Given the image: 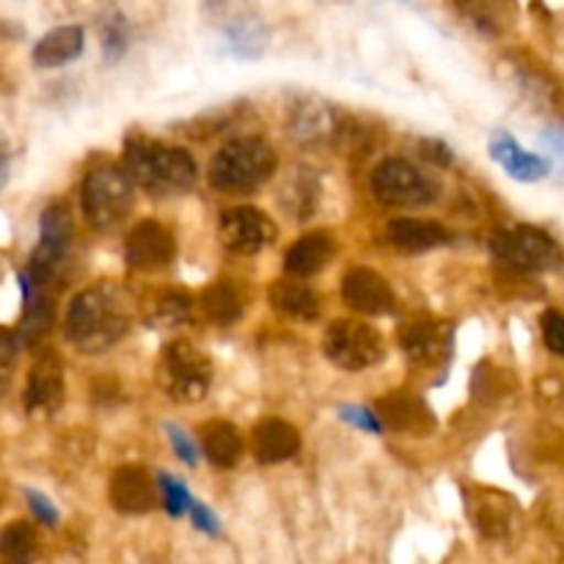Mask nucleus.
<instances>
[{
	"mask_svg": "<svg viewBox=\"0 0 564 564\" xmlns=\"http://www.w3.org/2000/svg\"><path fill=\"white\" fill-rule=\"evenodd\" d=\"M130 330V303L124 290L110 281L77 292L64 317V334L80 352H105Z\"/></svg>",
	"mask_w": 564,
	"mask_h": 564,
	"instance_id": "1",
	"label": "nucleus"
},
{
	"mask_svg": "<svg viewBox=\"0 0 564 564\" xmlns=\"http://www.w3.org/2000/svg\"><path fill=\"white\" fill-rule=\"evenodd\" d=\"M124 169L138 187L158 198L185 196L198 180V165L191 152L158 141L127 143Z\"/></svg>",
	"mask_w": 564,
	"mask_h": 564,
	"instance_id": "2",
	"label": "nucleus"
},
{
	"mask_svg": "<svg viewBox=\"0 0 564 564\" xmlns=\"http://www.w3.org/2000/svg\"><path fill=\"white\" fill-rule=\"evenodd\" d=\"M275 169H279V160L270 143H264L262 138H240L213 154L207 180L213 191L242 196L273 180Z\"/></svg>",
	"mask_w": 564,
	"mask_h": 564,
	"instance_id": "3",
	"label": "nucleus"
},
{
	"mask_svg": "<svg viewBox=\"0 0 564 564\" xmlns=\"http://www.w3.org/2000/svg\"><path fill=\"white\" fill-rule=\"evenodd\" d=\"M135 182L124 165H94L83 180V215L97 231H113L124 224L135 202Z\"/></svg>",
	"mask_w": 564,
	"mask_h": 564,
	"instance_id": "4",
	"label": "nucleus"
},
{
	"mask_svg": "<svg viewBox=\"0 0 564 564\" xmlns=\"http://www.w3.org/2000/svg\"><path fill=\"white\" fill-rule=\"evenodd\" d=\"M72 237H75V224H72L69 207L64 202L47 204L39 218V246L31 253V262L22 270V275L31 284L53 290V284L64 273Z\"/></svg>",
	"mask_w": 564,
	"mask_h": 564,
	"instance_id": "5",
	"label": "nucleus"
},
{
	"mask_svg": "<svg viewBox=\"0 0 564 564\" xmlns=\"http://www.w3.org/2000/svg\"><path fill=\"white\" fill-rule=\"evenodd\" d=\"M160 386L176 402H198L213 383V361L191 341H171L160 356Z\"/></svg>",
	"mask_w": 564,
	"mask_h": 564,
	"instance_id": "6",
	"label": "nucleus"
},
{
	"mask_svg": "<svg viewBox=\"0 0 564 564\" xmlns=\"http://www.w3.org/2000/svg\"><path fill=\"white\" fill-rule=\"evenodd\" d=\"M323 352L334 367L345 372H364L383 364L386 339L378 328L358 319H336L323 336Z\"/></svg>",
	"mask_w": 564,
	"mask_h": 564,
	"instance_id": "7",
	"label": "nucleus"
},
{
	"mask_svg": "<svg viewBox=\"0 0 564 564\" xmlns=\"http://www.w3.org/2000/svg\"><path fill=\"white\" fill-rule=\"evenodd\" d=\"M372 193L380 204L394 209H416L427 207L438 198L435 182L402 158H389L375 169Z\"/></svg>",
	"mask_w": 564,
	"mask_h": 564,
	"instance_id": "8",
	"label": "nucleus"
},
{
	"mask_svg": "<svg viewBox=\"0 0 564 564\" xmlns=\"http://www.w3.org/2000/svg\"><path fill=\"white\" fill-rule=\"evenodd\" d=\"M494 253L501 262L523 273H549V270L562 268L564 262L560 242L534 226L501 231L494 240Z\"/></svg>",
	"mask_w": 564,
	"mask_h": 564,
	"instance_id": "9",
	"label": "nucleus"
},
{
	"mask_svg": "<svg viewBox=\"0 0 564 564\" xmlns=\"http://www.w3.org/2000/svg\"><path fill=\"white\" fill-rule=\"evenodd\" d=\"M273 220L253 207H235L226 209L218 220V240L226 251L240 253V257H253V253L264 251L275 242Z\"/></svg>",
	"mask_w": 564,
	"mask_h": 564,
	"instance_id": "10",
	"label": "nucleus"
},
{
	"mask_svg": "<svg viewBox=\"0 0 564 564\" xmlns=\"http://www.w3.org/2000/svg\"><path fill=\"white\" fill-rule=\"evenodd\" d=\"M66 380H64V361L58 352L47 350L33 361L31 375L25 386V411L28 416L47 419L55 416L64 405Z\"/></svg>",
	"mask_w": 564,
	"mask_h": 564,
	"instance_id": "11",
	"label": "nucleus"
},
{
	"mask_svg": "<svg viewBox=\"0 0 564 564\" xmlns=\"http://www.w3.org/2000/svg\"><path fill=\"white\" fill-rule=\"evenodd\" d=\"M174 235L158 220H141L124 240V262L130 270H160L174 262Z\"/></svg>",
	"mask_w": 564,
	"mask_h": 564,
	"instance_id": "12",
	"label": "nucleus"
},
{
	"mask_svg": "<svg viewBox=\"0 0 564 564\" xmlns=\"http://www.w3.org/2000/svg\"><path fill=\"white\" fill-rule=\"evenodd\" d=\"M341 301L358 314H389L397 306V295L389 286V281L369 268L347 270L345 281H341Z\"/></svg>",
	"mask_w": 564,
	"mask_h": 564,
	"instance_id": "13",
	"label": "nucleus"
},
{
	"mask_svg": "<svg viewBox=\"0 0 564 564\" xmlns=\"http://www.w3.org/2000/svg\"><path fill=\"white\" fill-rule=\"evenodd\" d=\"M110 505L124 516H147L158 507L154 479L141 466H121L110 477Z\"/></svg>",
	"mask_w": 564,
	"mask_h": 564,
	"instance_id": "14",
	"label": "nucleus"
},
{
	"mask_svg": "<svg viewBox=\"0 0 564 564\" xmlns=\"http://www.w3.org/2000/svg\"><path fill=\"white\" fill-rule=\"evenodd\" d=\"M490 158L518 182H540L551 174V160L521 149L507 130H496L490 135Z\"/></svg>",
	"mask_w": 564,
	"mask_h": 564,
	"instance_id": "15",
	"label": "nucleus"
},
{
	"mask_svg": "<svg viewBox=\"0 0 564 564\" xmlns=\"http://www.w3.org/2000/svg\"><path fill=\"white\" fill-rule=\"evenodd\" d=\"M251 452L262 466L292 460L301 452V433L284 419H264L253 427Z\"/></svg>",
	"mask_w": 564,
	"mask_h": 564,
	"instance_id": "16",
	"label": "nucleus"
},
{
	"mask_svg": "<svg viewBox=\"0 0 564 564\" xmlns=\"http://www.w3.org/2000/svg\"><path fill=\"white\" fill-rule=\"evenodd\" d=\"M378 411L380 422L386 427L397 430V433H408V435H424L435 427L433 416H430L427 408L411 394H389L375 405Z\"/></svg>",
	"mask_w": 564,
	"mask_h": 564,
	"instance_id": "17",
	"label": "nucleus"
},
{
	"mask_svg": "<svg viewBox=\"0 0 564 564\" xmlns=\"http://www.w3.org/2000/svg\"><path fill=\"white\" fill-rule=\"evenodd\" d=\"M334 235H330V231H312V235L301 237V240L286 251L284 268L286 273L295 275V279H308V275L319 273V270L334 259Z\"/></svg>",
	"mask_w": 564,
	"mask_h": 564,
	"instance_id": "18",
	"label": "nucleus"
},
{
	"mask_svg": "<svg viewBox=\"0 0 564 564\" xmlns=\"http://www.w3.org/2000/svg\"><path fill=\"white\" fill-rule=\"evenodd\" d=\"M83 47H86V36H83L80 25H61L44 33L33 47V64L42 69H55V66L72 64L80 58Z\"/></svg>",
	"mask_w": 564,
	"mask_h": 564,
	"instance_id": "19",
	"label": "nucleus"
},
{
	"mask_svg": "<svg viewBox=\"0 0 564 564\" xmlns=\"http://www.w3.org/2000/svg\"><path fill=\"white\" fill-rule=\"evenodd\" d=\"M270 306L281 314V317L301 319V323H312L319 317V301L317 292L308 284L295 279H281L270 286Z\"/></svg>",
	"mask_w": 564,
	"mask_h": 564,
	"instance_id": "20",
	"label": "nucleus"
},
{
	"mask_svg": "<svg viewBox=\"0 0 564 564\" xmlns=\"http://www.w3.org/2000/svg\"><path fill=\"white\" fill-rule=\"evenodd\" d=\"M389 240L405 251H433L452 240V231L435 220L422 218H394L389 224Z\"/></svg>",
	"mask_w": 564,
	"mask_h": 564,
	"instance_id": "21",
	"label": "nucleus"
},
{
	"mask_svg": "<svg viewBox=\"0 0 564 564\" xmlns=\"http://www.w3.org/2000/svg\"><path fill=\"white\" fill-rule=\"evenodd\" d=\"M202 452L218 468H235L242 457L240 430L229 422H207L202 427Z\"/></svg>",
	"mask_w": 564,
	"mask_h": 564,
	"instance_id": "22",
	"label": "nucleus"
},
{
	"mask_svg": "<svg viewBox=\"0 0 564 564\" xmlns=\"http://www.w3.org/2000/svg\"><path fill=\"white\" fill-rule=\"evenodd\" d=\"M204 317L215 325H231L242 317V292L229 281H215L202 292Z\"/></svg>",
	"mask_w": 564,
	"mask_h": 564,
	"instance_id": "23",
	"label": "nucleus"
},
{
	"mask_svg": "<svg viewBox=\"0 0 564 564\" xmlns=\"http://www.w3.org/2000/svg\"><path fill=\"white\" fill-rule=\"evenodd\" d=\"M402 350L408 352L413 364H433L441 358V350H444V336H441V328L430 319H419V323H411L402 334Z\"/></svg>",
	"mask_w": 564,
	"mask_h": 564,
	"instance_id": "24",
	"label": "nucleus"
},
{
	"mask_svg": "<svg viewBox=\"0 0 564 564\" xmlns=\"http://www.w3.org/2000/svg\"><path fill=\"white\" fill-rule=\"evenodd\" d=\"M39 551V534L31 523L17 521L0 529V562H31Z\"/></svg>",
	"mask_w": 564,
	"mask_h": 564,
	"instance_id": "25",
	"label": "nucleus"
},
{
	"mask_svg": "<svg viewBox=\"0 0 564 564\" xmlns=\"http://www.w3.org/2000/svg\"><path fill=\"white\" fill-rule=\"evenodd\" d=\"M158 482H160V494H163V505L165 510H169V516L182 518L185 512H191L193 496L191 490L185 488V482H180V479L171 477V474H160Z\"/></svg>",
	"mask_w": 564,
	"mask_h": 564,
	"instance_id": "26",
	"label": "nucleus"
},
{
	"mask_svg": "<svg viewBox=\"0 0 564 564\" xmlns=\"http://www.w3.org/2000/svg\"><path fill=\"white\" fill-rule=\"evenodd\" d=\"M17 358H20V339L11 334H0V400L11 389V380L17 372Z\"/></svg>",
	"mask_w": 564,
	"mask_h": 564,
	"instance_id": "27",
	"label": "nucleus"
},
{
	"mask_svg": "<svg viewBox=\"0 0 564 564\" xmlns=\"http://www.w3.org/2000/svg\"><path fill=\"white\" fill-rule=\"evenodd\" d=\"M191 317V301L180 292H169L158 303V319L165 325H180L182 319Z\"/></svg>",
	"mask_w": 564,
	"mask_h": 564,
	"instance_id": "28",
	"label": "nucleus"
},
{
	"mask_svg": "<svg viewBox=\"0 0 564 564\" xmlns=\"http://www.w3.org/2000/svg\"><path fill=\"white\" fill-rule=\"evenodd\" d=\"M165 433H169L171 446H174V455L180 457L185 466H196L198 457L204 455V452L196 446V441H193L191 435L180 427V424H165Z\"/></svg>",
	"mask_w": 564,
	"mask_h": 564,
	"instance_id": "29",
	"label": "nucleus"
},
{
	"mask_svg": "<svg viewBox=\"0 0 564 564\" xmlns=\"http://www.w3.org/2000/svg\"><path fill=\"white\" fill-rule=\"evenodd\" d=\"M543 341L551 352L564 356V312L560 308H551L543 314Z\"/></svg>",
	"mask_w": 564,
	"mask_h": 564,
	"instance_id": "30",
	"label": "nucleus"
},
{
	"mask_svg": "<svg viewBox=\"0 0 564 564\" xmlns=\"http://www.w3.org/2000/svg\"><path fill=\"white\" fill-rule=\"evenodd\" d=\"M339 416L345 419V422L356 424V427L367 430V433H375V435H380V433H383V430H386V424L380 422L378 411H372V408H361V405H347V408H341V411H339Z\"/></svg>",
	"mask_w": 564,
	"mask_h": 564,
	"instance_id": "31",
	"label": "nucleus"
},
{
	"mask_svg": "<svg viewBox=\"0 0 564 564\" xmlns=\"http://www.w3.org/2000/svg\"><path fill=\"white\" fill-rule=\"evenodd\" d=\"M102 50H105V58L110 61H116L127 50V25L121 17H113V20L108 22V28H105Z\"/></svg>",
	"mask_w": 564,
	"mask_h": 564,
	"instance_id": "32",
	"label": "nucleus"
},
{
	"mask_svg": "<svg viewBox=\"0 0 564 564\" xmlns=\"http://www.w3.org/2000/svg\"><path fill=\"white\" fill-rule=\"evenodd\" d=\"M25 499L39 523H44V527H55L58 523V510H55L47 496L39 494V490H25Z\"/></svg>",
	"mask_w": 564,
	"mask_h": 564,
	"instance_id": "33",
	"label": "nucleus"
},
{
	"mask_svg": "<svg viewBox=\"0 0 564 564\" xmlns=\"http://www.w3.org/2000/svg\"><path fill=\"white\" fill-rule=\"evenodd\" d=\"M191 518H193V527L202 529V532L209 534V538H215V534H220L218 518H215L213 510H209V507H204L202 501L193 499V505H191Z\"/></svg>",
	"mask_w": 564,
	"mask_h": 564,
	"instance_id": "34",
	"label": "nucleus"
},
{
	"mask_svg": "<svg viewBox=\"0 0 564 564\" xmlns=\"http://www.w3.org/2000/svg\"><path fill=\"white\" fill-rule=\"evenodd\" d=\"M424 152L430 154V160H433V163H438V165H449L452 163V152H449V147H446V143L424 141Z\"/></svg>",
	"mask_w": 564,
	"mask_h": 564,
	"instance_id": "35",
	"label": "nucleus"
},
{
	"mask_svg": "<svg viewBox=\"0 0 564 564\" xmlns=\"http://www.w3.org/2000/svg\"><path fill=\"white\" fill-rule=\"evenodd\" d=\"M543 143L564 163V130H545Z\"/></svg>",
	"mask_w": 564,
	"mask_h": 564,
	"instance_id": "36",
	"label": "nucleus"
},
{
	"mask_svg": "<svg viewBox=\"0 0 564 564\" xmlns=\"http://www.w3.org/2000/svg\"><path fill=\"white\" fill-rule=\"evenodd\" d=\"M9 160H11V147H9V138L0 132V187H3L6 176H9Z\"/></svg>",
	"mask_w": 564,
	"mask_h": 564,
	"instance_id": "37",
	"label": "nucleus"
}]
</instances>
